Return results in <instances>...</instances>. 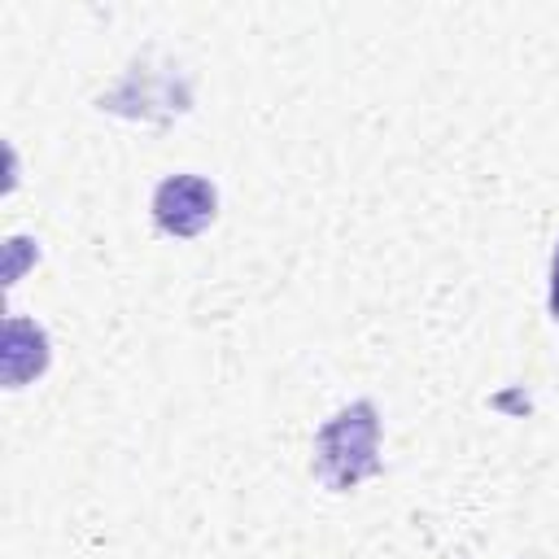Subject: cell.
<instances>
[{"label": "cell", "mask_w": 559, "mask_h": 559, "mask_svg": "<svg viewBox=\"0 0 559 559\" xmlns=\"http://www.w3.org/2000/svg\"><path fill=\"white\" fill-rule=\"evenodd\" d=\"M380 463V411L371 402H349L314 432L310 472L323 489L349 493L362 476H376Z\"/></svg>", "instance_id": "1"}, {"label": "cell", "mask_w": 559, "mask_h": 559, "mask_svg": "<svg viewBox=\"0 0 559 559\" xmlns=\"http://www.w3.org/2000/svg\"><path fill=\"white\" fill-rule=\"evenodd\" d=\"M218 214V192L201 175H166L153 188V223L166 236H201Z\"/></svg>", "instance_id": "2"}, {"label": "cell", "mask_w": 559, "mask_h": 559, "mask_svg": "<svg viewBox=\"0 0 559 559\" xmlns=\"http://www.w3.org/2000/svg\"><path fill=\"white\" fill-rule=\"evenodd\" d=\"M48 367V332L22 314H9L4 323V384L22 389Z\"/></svg>", "instance_id": "3"}, {"label": "cell", "mask_w": 559, "mask_h": 559, "mask_svg": "<svg viewBox=\"0 0 559 559\" xmlns=\"http://www.w3.org/2000/svg\"><path fill=\"white\" fill-rule=\"evenodd\" d=\"M550 319H559V245L550 253Z\"/></svg>", "instance_id": "4"}]
</instances>
